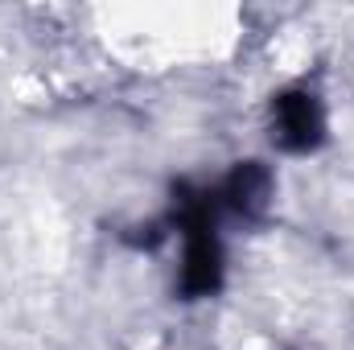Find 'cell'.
<instances>
[{"mask_svg": "<svg viewBox=\"0 0 354 350\" xmlns=\"http://www.w3.org/2000/svg\"><path fill=\"white\" fill-rule=\"evenodd\" d=\"M276 128H280V140H284L288 149L313 145V140H317V128H322L313 99H305V95L280 99V107H276Z\"/></svg>", "mask_w": 354, "mask_h": 350, "instance_id": "1", "label": "cell"}]
</instances>
